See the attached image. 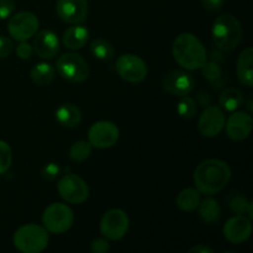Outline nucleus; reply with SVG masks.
Listing matches in <instances>:
<instances>
[{"label": "nucleus", "mask_w": 253, "mask_h": 253, "mask_svg": "<svg viewBox=\"0 0 253 253\" xmlns=\"http://www.w3.org/2000/svg\"><path fill=\"white\" fill-rule=\"evenodd\" d=\"M211 36L217 48L225 52L232 51L239 46L242 40L241 24L234 15H220L212 24Z\"/></svg>", "instance_id": "obj_3"}, {"label": "nucleus", "mask_w": 253, "mask_h": 253, "mask_svg": "<svg viewBox=\"0 0 253 253\" xmlns=\"http://www.w3.org/2000/svg\"><path fill=\"white\" fill-rule=\"evenodd\" d=\"M90 52L95 58L100 61H109L115 54V48L108 40L96 39L91 42Z\"/></svg>", "instance_id": "obj_25"}, {"label": "nucleus", "mask_w": 253, "mask_h": 253, "mask_svg": "<svg viewBox=\"0 0 253 253\" xmlns=\"http://www.w3.org/2000/svg\"><path fill=\"white\" fill-rule=\"evenodd\" d=\"M56 11L62 21L76 25L86 19L88 2L86 0H58Z\"/></svg>", "instance_id": "obj_14"}, {"label": "nucleus", "mask_w": 253, "mask_h": 253, "mask_svg": "<svg viewBox=\"0 0 253 253\" xmlns=\"http://www.w3.org/2000/svg\"><path fill=\"white\" fill-rule=\"evenodd\" d=\"M253 120L249 113L237 111L229 118L226 123V132L231 140L244 141L252 131Z\"/></svg>", "instance_id": "obj_16"}, {"label": "nucleus", "mask_w": 253, "mask_h": 253, "mask_svg": "<svg viewBox=\"0 0 253 253\" xmlns=\"http://www.w3.org/2000/svg\"><path fill=\"white\" fill-rule=\"evenodd\" d=\"M90 250L93 253H106L109 251V242L105 239H95L90 244Z\"/></svg>", "instance_id": "obj_35"}, {"label": "nucleus", "mask_w": 253, "mask_h": 253, "mask_svg": "<svg viewBox=\"0 0 253 253\" xmlns=\"http://www.w3.org/2000/svg\"><path fill=\"white\" fill-rule=\"evenodd\" d=\"M34 39V49L39 57L43 59H52L59 52V40L51 30H42L37 32Z\"/></svg>", "instance_id": "obj_17"}, {"label": "nucleus", "mask_w": 253, "mask_h": 253, "mask_svg": "<svg viewBox=\"0 0 253 253\" xmlns=\"http://www.w3.org/2000/svg\"><path fill=\"white\" fill-rule=\"evenodd\" d=\"M12 161V152L9 143L0 140V174H4L9 170Z\"/></svg>", "instance_id": "obj_28"}, {"label": "nucleus", "mask_w": 253, "mask_h": 253, "mask_svg": "<svg viewBox=\"0 0 253 253\" xmlns=\"http://www.w3.org/2000/svg\"><path fill=\"white\" fill-rule=\"evenodd\" d=\"M40 26L39 19L30 11H20L11 16L7 24L10 36L16 41H27L35 36Z\"/></svg>", "instance_id": "obj_10"}, {"label": "nucleus", "mask_w": 253, "mask_h": 253, "mask_svg": "<svg viewBox=\"0 0 253 253\" xmlns=\"http://www.w3.org/2000/svg\"><path fill=\"white\" fill-rule=\"evenodd\" d=\"M12 49H14V44H12L11 40L5 36H0V58L9 57Z\"/></svg>", "instance_id": "obj_33"}, {"label": "nucleus", "mask_w": 253, "mask_h": 253, "mask_svg": "<svg viewBox=\"0 0 253 253\" xmlns=\"http://www.w3.org/2000/svg\"><path fill=\"white\" fill-rule=\"evenodd\" d=\"M224 111L219 106H208L198 121V130L205 137H216L225 126Z\"/></svg>", "instance_id": "obj_13"}, {"label": "nucleus", "mask_w": 253, "mask_h": 253, "mask_svg": "<svg viewBox=\"0 0 253 253\" xmlns=\"http://www.w3.org/2000/svg\"><path fill=\"white\" fill-rule=\"evenodd\" d=\"M91 155V145L89 141H77L69 150V157L74 162H83Z\"/></svg>", "instance_id": "obj_26"}, {"label": "nucleus", "mask_w": 253, "mask_h": 253, "mask_svg": "<svg viewBox=\"0 0 253 253\" xmlns=\"http://www.w3.org/2000/svg\"><path fill=\"white\" fill-rule=\"evenodd\" d=\"M200 200V192L194 188H187L183 189L177 197V207L182 211H193L198 208Z\"/></svg>", "instance_id": "obj_23"}, {"label": "nucleus", "mask_w": 253, "mask_h": 253, "mask_svg": "<svg viewBox=\"0 0 253 253\" xmlns=\"http://www.w3.org/2000/svg\"><path fill=\"white\" fill-rule=\"evenodd\" d=\"M15 10L14 0H0V20L11 16Z\"/></svg>", "instance_id": "obj_32"}, {"label": "nucleus", "mask_w": 253, "mask_h": 253, "mask_svg": "<svg viewBox=\"0 0 253 253\" xmlns=\"http://www.w3.org/2000/svg\"><path fill=\"white\" fill-rule=\"evenodd\" d=\"M237 78L240 83L251 88L253 85V49L247 47L237 58Z\"/></svg>", "instance_id": "obj_18"}, {"label": "nucleus", "mask_w": 253, "mask_h": 253, "mask_svg": "<svg viewBox=\"0 0 253 253\" xmlns=\"http://www.w3.org/2000/svg\"><path fill=\"white\" fill-rule=\"evenodd\" d=\"M56 69L62 78L71 83H82L89 76V66L85 59L76 52L62 54L56 63Z\"/></svg>", "instance_id": "obj_6"}, {"label": "nucleus", "mask_w": 253, "mask_h": 253, "mask_svg": "<svg viewBox=\"0 0 253 253\" xmlns=\"http://www.w3.org/2000/svg\"><path fill=\"white\" fill-rule=\"evenodd\" d=\"M177 111L180 118L185 119V120L194 118L195 114H197V104H195L194 99H192L188 95L180 96V100L177 106Z\"/></svg>", "instance_id": "obj_27"}, {"label": "nucleus", "mask_w": 253, "mask_h": 253, "mask_svg": "<svg viewBox=\"0 0 253 253\" xmlns=\"http://www.w3.org/2000/svg\"><path fill=\"white\" fill-rule=\"evenodd\" d=\"M59 197L69 204H82L89 197V188L85 180L74 173L64 174L57 184Z\"/></svg>", "instance_id": "obj_7"}, {"label": "nucleus", "mask_w": 253, "mask_h": 253, "mask_svg": "<svg viewBox=\"0 0 253 253\" xmlns=\"http://www.w3.org/2000/svg\"><path fill=\"white\" fill-rule=\"evenodd\" d=\"M119 128L111 121H98L93 124L88 131V141L91 147L100 148H110L118 142L119 140Z\"/></svg>", "instance_id": "obj_11"}, {"label": "nucleus", "mask_w": 253, "mask_h": 253, "mask_svg": "<svg viewBox=\"0 0 253 253\" xmlns=\"http://www.w3.org/2000/svg\"><path fill=\"white\" fill-rule=\"evenodd\" d=\"M231 178V168L225 161L210 158L200 162L193 174L200 194L214 195L221 192Z\"/></svg>", "instance_id": "obj_1"}, {"label": "nucleus", "mask_w": 253, "mask_h": 253, "mask_svg": "<svg viewBox=\"0 0 253 253\" xmlns=\"http://www.w3.org/2000/svg\"><path fill=\"white\" fill-rule=\"evenodd\" d=\"M32 51H34V48H32L31 44L27 43L26 41H21L19 46L16 47V54L17 57L21 59H29L30 57H31Z\"/></svg>", "instance_id": "obj_34"}, {"label": "nucleus", "mask_w": 253, "mask_h": 253, "mask_svg": "<svg viewBox=\"0 0 253 253\" xmlns=\"http://www.w3.org/2000/svg\"><path fill=\"white\" fill-rule=\"evenodd\" d=\"M225 0H202L203 6L209 11H219L224 5Z\"/></svg>", "instance_id": "obj_36"}, {"label": "nucleus", "mask_w": 253, "mask_h": 253, "mask_svg": "<svg viewBox=\"0 0 253 253\" xmlns=\"http://www.w3.org/2000/svg\"><path fill=\"white\" fill-rule=\"evenodd\" d=\"M128 226V216L124 210L110 209L101 217L100 232L105 239L118 241L127 234Z\"/></svg>", "instance_id": "obj_8"}, {"label": "nucleus", "mask_w": 253, "mask_h": 253, "mask_svg": "<svg viewBox=\"0 0 253 253\" xmlns=\"http://www.w3.org/2000/svg\"><path fill=\"white\" fill-rule=\"evenodd\" d=\"M195 81L190 73L180 69L167 72L162 79V86L167 93L177 96L189 95L194 89Z\"/></svg>", "instance_id": "obj_12"}, {"label": "nucleus", "mask_w": 253, "mask_h": 253, "mask_svg": "<svg viewBox=\"0 0 253 253\" xmlns=\"http://www.w3.org/2000/svg\"><path fill=\"white\" fill-rule=\"evenodd\" d=\"M115 69L119 76L128 83H140L147 77L145 61L136 54L126 53L116 59Z\"/></svg>", "instance_id": "obj_9"}, {"label": "nucleus", "mask_w": 253, "mask_h": 253, "mask_svg": "<svg viewBox=\"0 0 253 253\" xmlns=\"http://www.w3.org/2000/svg\"><path fill=\"white\" fill-rule=\"evenodd\" d=\"M203 76L208 79L209 82H216L221 78L222 71L220 68L219 64L216 62L212 61H205V63L202 66Z\"/></svg>", "instance_id": "obj_29"}, {"label": "nucleus", "mask_w": 253, "mask_h": 253, "mask_svg": "<svg viewBox=\"0 0 253 253\" xmlns=\"http://www.w3.org/2000/svg\"><path fill=\"white\" fill-rule=\"evenodd\" d=\"M219 103L226 111H235L244 103V95L237 88H227L220 94Z\"/></svg>", "instance_id": "obj_24"}, {"label": "nucleus", "mask_w": 253, "mask_h": 253, "mask_svg": "<svg viewBox=\"0 0 253 253\" xmlns=\"http://www.w3.org/2000/svg\"><path fill=\"white\" fill-rule=\"evenodd\" d=\"M74 221V215L71 208L62 203H53L44 209L42 215V224L48 232L61 235L68 231Z\"/></svg>", "instance_id": "obj_5"}, {"label": "nucleus", "mask_w": 253, "mask_h": 253, "mask_svg": "<svg viewBox=\"0 0 253 253\" xmlns=\"http://www.w3.org/2000/svg\"><path fill=\"white\" fill-rule=\"evenodd\" d=\"M30 76H31L32 82L37 85H48L54 78V68L52 64L41 62L32 67Z\"/></svg>", "instance_id": "obj_22"}, {"label": "nucleus", "mask_w": 253, "mask_h": 253, "mask_svg": "<svg viewBox=\"0 0 253 253\" xmlns=\"http://www.w3.org/2000/svg\"><path fill=\"white\" fill-rule=\"evenodd\" d=\"M250 205H251V202H249L242 195H235L229 202L230 209L234 212H236V214H245V212H247Z\"/></svg>", "instance_id": "obj_30"}, {"label": "nucleus", "mask_w": 253, "mask_h": 253, "mask_svg": "<svg viewBox=\"0 0 253 253\" xmlns=\"http://www.w3.org/2000/svg\"><path fill=\"white\" fill-rule=\"evenodd\" d=\"M215 251L211 249V247L207 246V245H203V244H199L197 245V246L192 247V249L189 250V253H214Z\"/></svg>", "instance_id": "obj_37"}, {"label": "nucleus", "mask_w": 253, "mask_h": 253, "mask_svg": "<svg viewBox=\"0 0 253 253\" xmlns=\"http://www.w3.org/2000/svg\"><path fill=\"white\" fill-rule=\"evenodd\" d=\"M12 242L21 252L40 253L48 245V231L36 224L24 225L15 231Z\"/></svg>", "instance_id": "obj_4"}, {"label": "nucleus", "mask_w": 253, "mask_h": 253, "mask_svg": "<svg viewBox=\"0 0 253 253\" xmlns=\"http://www.w3.org/2000/svg\"><path fill=\"white\" fill-rule=\"evenodd\" d=\"M173 57L185 71H197L207 61V51L195 35L180 34L173 42Z\"/></svg>", "instance_id": "obj_2"}, {"label": "nucleus", "mask_w": 253, "mask_h": 253, "mask_svg": "<svg viewBox=\"0 0 253 253\" xmlns=\"http://www.w3.org/2000/svg\"><path fill=\"white\" fill-rule=\"evenodd\" d=\"M252 234L251 220L244 215L239 214L232 216L224 225V236L235 245L244 244L250 239Z\"/></svg>", "instance_id": "obj_15"}, {"label": "nucleus", "mask_w": 253, "mask_h": 253, "mask_svg": "<svg viewBox=\"0 0 253 253\" xmlns=\"http://www.w3.org/2000/svg\"><path fill=\"white\" fill-rule=\"evenodd\" d=\"M54 116H56V120L58 121L59 125L68 128L78 126L82 120V113L78 106L69 103L59 105L54 113Z\"/></svg>", "instance_id": "obj_19"}, {"label": "nucleus", "mask_w": 253, "mask_h": 253, "mask_svg": "<svg viewBox=\"0 0 253 253\" xmlns=\"http://www.w3.org/2000/svg\"><path fill=\"white\" fill-rule=\"evenodd\" d=\"M198 208H199V217L207 225H215L220 220L221 208L217 200L208 198L204 202H200Z\"/></svg>", "instance_id": "obj_21"}, {"label": "nucleus", "mask_w": 253, "mask_h": 253, "mask_svg": "<svg viewBox=\"0 0 253 253\" xmlns=\"http://www.w3.org/2000/svg\"><path fill=\"white\" fill-rule=\"evenodd\" d=\"M89 31L83 25H76L67 29L63 34V44L69 49H79L85 46Z\"/></svg>", "instance_id": "obj_20"}, {"label": "nucleus", "mask_w": 253, "mask_h": 253, "mask_svg": "<svg viewBox=\"0 0 253 253\" xmlns=\"http://www.w3.org/2000/svg\"><path fill=\"white\" fill-rule=\"evenodd\" d=\"M41 174L43 179L52 182V180H54L59 174H61V168H59V166L57 165V163L49 162L47 163L46 166H43Z\"/></svg>", "instance_id": "obj_31"}]
</instances>
